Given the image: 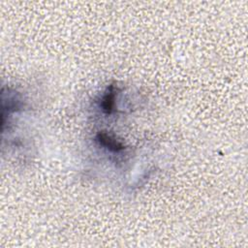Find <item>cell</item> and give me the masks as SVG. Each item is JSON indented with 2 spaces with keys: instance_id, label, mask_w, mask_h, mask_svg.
<instances>
[{
  "instance_id": "obj_2",
  "label": "cell",
  "mask_w": 248,
  "mask_h": 248,
  "mask_svg": "<svg viewBox=\"0 0 248 248\" xmlns=\"http://www.w3.org/2000/svg\"><path fill=\"white\" fill-rule=\"evenodd\" d=\"M117 87L113 84L109 85L106 90L105 94L102 96L100 102V108L106 115H110L115 110V100L117 95Z\"/></svg>"
},
{
  "instance_id": "obj_1",
  "label": "cell",
  "mask_w": 248,
  "mask_h": 248,
  "mask_svg": "<svg viewBox=\"0 0 248 248\" xmlns=\"http://www.w3.org/2000/svg\"><path fill=\"white\" fill-rule=\"evenodd\" d=\"M96 141L101 146H103V148H106L111 153H121L126 149V147L120 140H116L113 136L109 135L107 132H99L96 135Z\"/></svg>"
}]
</instances>
